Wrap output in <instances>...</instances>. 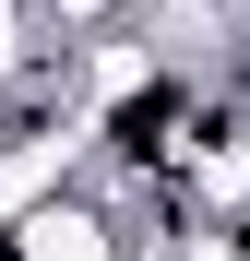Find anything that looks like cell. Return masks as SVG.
I'll return each mask as SVG.
<instances>
[{"instance_id": "cell-1", "label": "cell", "mask_w": 250, "mask_h": 261, "mask_svg": "<svg viewBox=\"0 0 250 261\" xmlns=\"http://www.w3.org/2000/svg\"><path fill=\"white\" fill-rule=\"evenodd\" d=\"M0 261H119V226H107V202L83 178H60L24 214H0Z\"/></svg>"}]
</instances>
